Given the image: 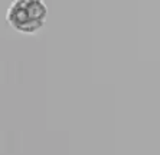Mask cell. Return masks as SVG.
<instances>
[{
  "instance_id": "cell-1",
  "label": "cell",
  "mask_w": 160,
  "mask_h": 155,
  "mask_svg": "<svg viewBox=\"0 0 160 155\" xmlns=\"http://www.w3.org/2000/svg\"><path fill=\"white\" fill-rule=\"evenodd\" d=\"M48 19L45 0H12L6 12V22L23 35H35L43 29Z\"/></svg>"
}]
</instances>
